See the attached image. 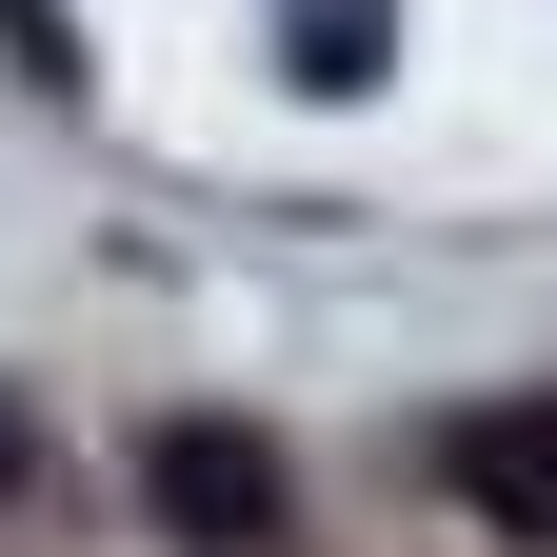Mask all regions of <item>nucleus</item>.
I'll list each match as a JSON object with an SVG mask.
<instances>
[{"label":"nucleus","instance_id":"obj_2","mask_svg":"<svg viewBox=\"0 0 557 557\" xmlns=\"http://www.w3.org/2000/svg\"><path fill=\"white\" fill-rule=\"evenodd\" d=\"M438 478H458V518H498V537H557V398H478L458 438H438Z\"/></svg>","mask_w":557,"mask_h":557},{"label":"nucleus","instance_id":"obj_4","mask_svg":"<svg viewBox=\"0 0 557 557\" xmlns=\"http://www.w3.org/2000/svg\"><path fill=\"white\" fill-rule=\"evenodd\" d=\"M0 60H21L40 100H81V21H60V0H0Z\"/></svg>","mask_w":557,"mask_h":557},{"label":"nucleus","instance_id":"obj_5","mask_svg":"<svg viewBox=\"0 0 557 557\" xmlns=\"http://www.w3.org/2000/svg\"><path fill=\"white\" fill-rule=\"evenodd\" d=\"M21 458H40V418H21V398H0V498H21Z\"/></svg>","mask_w":557,"mask_h":557},{"label":"nucleus","instance_id":"obj_1","mask_svg":"<svg viewBox=\"0 0 557 557\" xmlns=\"http://www.w3.org/2000/svg\"><path fill=\"white\" fill-rule=\"evenodd\" d=\"M139 518H160L180 557H278L299 458H278L259 418H160V438H139Z\"/></svg>","mask_w":557,"mask_h":557},{"label":"nucleus","instance_id":"obj_3","mask_svg":"<svg viewBox=\"0 0 557 557\" xmlns=\"http://www.w3.org/2000/svg\"><path fill=\"white\" fill-rule=\"evenodd\" d=\"M278 60H299L319 100H359L379 60H398V0H299V21H278Z\"/></svg>","mask_w":557,"mask_h":557}]
</instances>
